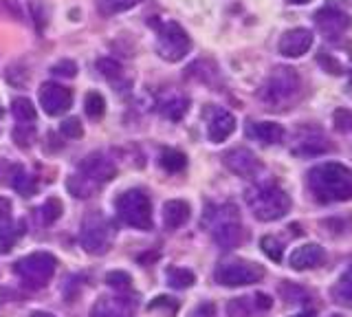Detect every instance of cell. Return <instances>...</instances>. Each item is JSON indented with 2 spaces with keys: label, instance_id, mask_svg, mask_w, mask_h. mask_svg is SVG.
I'll use <instances>...</instances> for the list:
<instances>
[{
  "label": "cell",
  "instance_id": "6da1fadb",
  "mask_svg": "<svg viewBox=\"0 0 352 317\" xmlns=\"http://www.w3.org/2000/svg\"><path fill=\"white\" fill-rule=\"evenodd\" d=\"M306 183L317 203L352 201V170L341 163H319L308 170Z\"/></svg>",
  "mask_w": 352,
  "mask_h": 317
},
{
  "label": "cell",
  "instance_id": "7a4b0ae2",
  "mask_svg": "<svg viewBox=\"0 0 352 317\" xmlns=\"http://www.w3.org/2000/svg\"><path fill=\"white\" fill-rule=\"evenodd\" d=\"M245 201L251 214L262 223L280 221L282 216L291 212V196L273 181H262L251 185L245 192Z\"/></svg>",
  "mask_w": 352,
  "mask_h": 317
},
{
  "label": "cell",
  "instance_id": "3957f363",
  "mask_svg": "<svg viewBox=\"0 0 352 317\" xmlns=\"http://www.w3.org/2000/svg\"><path fill=\"white\" fill-rule=\"evenodd\" d=\"M300 93H302V80L297 71L291 67H280L262 84L258 97L269 111H286V108H291L297 102Z\"/></svg>",
  "mask_w": 352,
  "mask_h": 317
},
{
  "label": "cell",
  "instance_id": "277c9868",
  "mask_svg": "<svg viewBox=\"0 0 352 317\" xmlns=\"http://www.w3.org/2000/svg\"><path fill=\"white\" fill-rule=\"evenodd\" d=\"M203 225L216 240L218 247L234 249L245 240V229L240 225V216L234 205H209L203 216Z\"/></svg>",
  "mask_w": 352,
  "mask_h": 317
},
{
  "label": "cell",
  "instance_id": "5b68a950",
  "mask_svg": "<svg viewBox=\"0 0 352 317\" xmlns=\"http://www.w3.org/2000/svg\"><path fill=\"white\" fill-rule=\"evenodd\" d=\"M115 174H117L115 163L108 157L97 155L95 152V155H88L82 161L80 174H75V177L69 179V190L73 196H77V199H86V196L93 194L95 188L108 183Z\"/></svg>",
  "mask_w": 352,
  "mask_h": 317
},
{
  "label": "cell",
  "instance_id": "8992f818",
  "mask_svg": "<svg viewBox=\"0 0 352 317\" xmlns=\"http://www.w3.org/2000/svg\"><path fill=\"white\" fill-rule=\"evenodd\" d=\"M55 269H58V260H55V256H51L49 251H36V254L20 258L14 265L18 280L31 291L47 287Z\"/></svg>",
  "mask_w": 352,
  "mask_h": 317
},
{
  "label": "cell",
  "instance_id": "52a82bcc",
  "mask_svg": "<svg viewBox=\"0 0 352 317\" xmlns=\"http://www.w3.org/2000/svg\"><path fill=\"white\" fill-rule=\"evenodd\" d=\"M115 234H117V229L113 227V223H110L104 214L91 212L82 223L80 243H82L84 251H88V254L102 256L110 249V245H113Z\"/></svg>",
  "mask_w": 352,
  "mask_h": 317
},
{
  "label": "cell",
  "instance_id": "ba28073f",
  "mask_svg": "<svg viewBox=\"0 0 352 317\" xmlns=\"http://www.w3.org/2000/svg\"><path fill=\"white\" fill-rule=\"evenodd\" d=\"M119 218L126 225L148 232L152 229V203L150 196L143 190H128L117 199L115 203Z\"/></svg>",
  "mask_w": 352,
  "mask_h": 317
},
{
  "label": "cell",
  "instance_id": "9c48e42d",
  "mask_svg": "<svg viewBox=\"0 0 352 317\" xmlns=\"http://www.w3.org/2000/svg\"><path fill=\"white\" fill-rule=\"evenodd\" d=\"M214 278L223 287H247V284H256L264 278V269L251 260L229 258L216 267Z\"/></svg>",
  "mask_w": 352,
  "mask_h": 317
},
{
  "label": "cell",
  "instance_id": "30bf717a",
  "mask_svg": "<svg viewBox=\"0 0 352 317\" xmlns=\"http://www.w3.org/2000/svg\"><path fill=\"white\" fill-rule=\"evenodd\" d=\"M157 25V23H154ZM192 49V40L185 34V29L176 23L157 25V53L168 62H181Z\"/></svg>",
  "mask_w": 352,
  "mask_h": 317
},
{
  "label": "cell",
  "instance_id": "8fae6325",
  "mask_svg": "<svg viewBox=\"0 0 352 317\" xmlns=\"http://www.w3.org/2000/svg\"><path fill=\"white\" fill-rule=\"evenodd\" d=\"M40 104L47 115L60 117L71 108L73 93H71V89H66V86H62L58 82H44L40 86Z\"/></svg>",
  "mask_w": 352,
  "mask_h": 317
},
{
  "label": "cell",
  "instance_id": "7c38bea8",
  "mask_svg": "<svg viewBox=\"0 0 352 317\" xmlns=\"http://www.w3.org/2000/svg\"><path fill=\"white\" fill-rule=\"evenodd\" d=\"M315 25L326 40H339L350 27V16L337 7H324L315 14Z\"/></svg>",
  "mask_w": 352,
  "mask_h": 317
},
{
  "label": "cell",
  "instance_id": "4fadbf2b",
  "mask_svg": "<svg viewBox=\"0 0 352 317\" xmlns=\"http://www.w3.org/2000/svg\"><path fill=\"white\" fill-rule=\"evenodd\" d=\"M328 150H333V144H330L328 137L319 128L297 130L295 146H293L295 155H300V157H317V155H324V152H328Z\"/></svg>",
  "mask_w": 352,
  "mask_h": 317
},
{
  "label": "cell",
  "instance_id": "5bb4252c",
  "mask_svg": "<svg viewBox=\"0 0 352 317\" xmlns=\"http://www.w3.org/2000/svg\"><path fill=\"white\" fill-rule=\"evenodd\" d=\"M223 163L227 166L229 172L238 174V177H242V179L256 177V174L262 170L260 159L253 155L251 150H247V148H234V150H229L227 155L223 157Z\"/></svg>",
  "mask_w": 352,
  "mask_h": 317
},
{
  "label": "cell",
  "instance_id": "9a60e30c",
  "mask_svg": "<svg viewBox=\"0 0 352 317\" xmlns=\"http://www.w3.org/2000/svg\"><path fill=\"white\" fill-rule=\"evenodd\" d=\"M313 31L308 29H291L280 38V53L284 58H302L313 47Z\"/></svg>",
  "mask_w": 352,
  "mask_h": 317
},
{
  "label": "cell",
  "instance_id": "2e32d148",
  "mask_svg": "<svg viewBox=\"0 0 352 317\" xmlns=\"http://www.w3.org/2000/svg\"><path fill=\"white\" fill-rule=\"evenodd\" d=\"M273 300L267 293H256L251 298H236L227 304V317H253V313L269 311Z\"/></svg>",
  "mask_w": 352,
  "mask_h": 317
},
{
  "label": "cell",
  "instance_id": "e0dca14e",
  "mask_svg": "<svg viewBox=\"0 0 352 317\" xmlns=\"http://www.w3.org/2000/svg\"><path fill=\"white\" fill-rule=\"evenodd\" d=\"M247 137L258 141L262 146H275V144H282L286 133H284V128L275 122H249Z\"/></svg>",
  "mask_w": 352,
  "mask_h": 317
},
{
  "label": "cell",
  "instance_id": "ac0fdd59",
  "mask_svg": "<svg viewBox=\"0 0 352 317\" xmlns=\"http://www.w3.org/2000/svg\"><path fill=\"white\" fill-rule=\"evenodd\" d=\"M324 260H326L324 247H319L315 243H308V245L297 247L291 254V267L295 271H308V269H315L319 265H324Z\"/></svg>",
  "mask_w": 352,
  "mask_h": 317
},
{
  "label": "cell",
  "instance_id": "d6986e66",
  "mask_svg": "<svg viewBox=\"0 0 352 317\" xmlns=\"http://www.w3.org/2000/svg\"><path fill=\"white\" fill-rule=\"evenodd\" d=\"M236 130V117L229 111H223V108H216L212 119L207 124V137L212 144H223V141Z\"/></svg>",
  "mask_w": 352,
  "mask_h": 317
},
{
  "label": "cell",
  "instance_id": "ffe728a7",
  "mask_svg": "<svg viewBox=\"0 0 352 317\" xmlns=\"http://www.w3.org/2000/svg\"><path fill=\"white\" fill-rule=\"evenodd\" d=\"M135 302L128 298H102L93 304L91 317H132Z\"/></svg>",
  "mask_w": 352,
  "mask_h": 317
},
{
  "label": "cell",
  "instance_id": "44dd1931",
  "mask_svg": "<svg viewBox=\"0 0 352 317\" xmlns=\"http://www.w3.org/2000/svg\"><path fill=\"white\" fill-rule=\"evenodd\" d=\"M190 221V205L185 201H168L163 205V225L165 229H179Z\"/></svg>",
  "mask_w": 352,
  "mask_h": 317
},
{
  "label": "cell",
  "instance_id": "7402d4cb",
  "mask_svg": "<svg viewBox=\"0 0 352 317\" xmlns=\"http://www.w3.org/2000/svg\"><path fill=\"white\" fill-rule=\"evenodd\" d=\"M22 234H25V223L22 221L14 223L11 218L0 221V254H9Z\"/></svg>",
  "mask_w": 352,
  "mask_h": 317
},
{
  "label": "cell",
  "instance_id": "603a6c76",
  "mask_svg": "<svg viewBox=\"0 0 352 317\" xmlns=\"http://www.w3.org/2000/svg\"><path fill=\"white\" fill-rule=\"evenodd\" d=\"M330 295L339 306H346V309H352V265L341 273L339 280L333 284L330 289Z\"/></svg>",
  "mask_w": 352,
  "mask_h": 317
},
{
  "label": "cell",
  "instance_id": "cb8c5ba5",
  "mask_svg": "<svg viewBox=\"0 0 352 317\" xmlns=\"http://www.w3.org/2000/svg\"><path fill=\"white\" fill-rule=\"evenodd\" d=\"M9 183H11V188H14L22 196H33V194L38 192L36 177H31V174L25 168H22V166H14V168H11Z\"/></svg>",
  "mask_w": 352,
  "mask_h": 317
},
{
  "label": "cell",
  "instance_id": "d4e9b609",
  "mask_svg": "<svg viewBox=\"0 0 352 317\" xmlns=\"http://www.w3.org/2000/svg\"><path fill=\"white\" fill-rule=\"evenodd\" d=\"M165 278H168V284L174 289H190L196 282L194 273L190 269H183V267H170L168 271H165Z\"/></svg>",
  "mask_w": 352,
  "mask_h": 317
},
{
  "label": "cell",
  "instance_id": "484cf974",
  "mask_svg": "<svg viewBox=\"0 0 352 317\" xmlns=\"http://www.w3.org/2000/svg\"><path fill=\"white\" fill-rule=\"evenodd\" d=\"M159 163H161V168H163V170H168V172L176 174V172L185 170V166H187V157L183 155V152H179V150L168 148V150H163V152H161Z\"/></svg>",
  "mask_w": 352,
  "mask_h": 317
},
{
  "label": "cell",
  "instance_id": "4316f807",
  "mask_svg": "<svg viewBox=\"0 0 352 317\" xmlns=\"http://www.w3.org/2000/svg\"><path fill=\"white\" fill-rule=\"evenodd\" d=\"M141 0H99L97 9L102 16H117V14H124L128 9L137 7Z\"/></svg>",
  "mask_w": 352,
  "mask_h": 317
},
{
  "label": "cell",
  "instance_id": "83f0119b",
  "mask_svg": "<svg viewBox=\"0 0 352 317\" xmlns=\"http://www.w3.org/2000/svg\"><path fill=\"white\" fill-rule=\"evenodd\" d=\"M62 210H64V205L60 199H55V196H51V199H47L42 205H40V210H38V216H40V223L44 225H51L55 223L58 218L62 216Z\"/></svg>",
  "mask_w": 352,
  "mask_h": 317
},
{
  "label": "cell",
  "instance_id": "f1b7e54d",
  "mask_svg": "<svg viewBox=\"0 0 352 317\" xmlns=\"http://www.w3.org/2000/svg\"><path fill=\"white\" fill-rule=\"evenodd\" d=\"M11 113H14V117L20 124H33L38 117L36 108H33V104L27 100V97H18V100H14V104H11Z\"/></svg>",
  "mask_w": 352,
  "mask_h": 317
},
{
  "label": "cell",
  "instance_id": "f546056e",
  "mask_svg": "<svg viewBox=\"0 0 352 317\" xmlns=\"http://www.w3.org/2000/svg\"><path fill=\"white\" fill-rule=\"evenodd\" d=\"M84 111L86 115L91 117V119H102L104 113H106V102H104V97L102 93H97V91H91L86 95V100H84Z\"/></svg>",
  "mask_w": 352,
  "mask_h": 317
},
{
  "label": "cell",
  "instance_id": "4dcf8cb0",
  "mask_svg": "<svg viewBox=\"0 0 352 317\" xmlns=\"http://www.w3.org/2000/svg\"><path fill=\"white\" fill-rule=\"evenodd\" d=\"M187 102L185 97H172L170 102H165L163 106H161V113L168 117V119H172V122H179V119L187 113Z\"/></svg>",
  "mask_w": 352,
  "mask_h": 317
},
{
  "label": "cell",
  "instance_id": "1f68e13d",
  "mask_svg": "<svg viewBox=\"0 0 352 317\" xmlns=\"http://www.w3.org/2000/svg\"><path fill=\"white\" fill-rule=\"evenodd\" d=\"M150 311H163L161 315L163 317H174L176 311H179V302H176L174 298H165V295H159V298H154L148 306Z\"/></svg>",
  "mask_w": 352,
  "mask_h": 317
},
{
  "label": "cell",
  "instance_id": "d6a6232c",
  "mask_svg": "<svg viewBox=\"0 0 352 317\" xmlns=\"http://www.w3.org/2000/svg\"><path fill=\"white\" fill-rule=\"evenodd\" d=\"M260 247L262 251L267 254L273 262H282V256H284V247L278 238H273V236H264L260 240Z\"/></svg>",
  "mask_w": 352,
  "mask_h": 317
},
{
  "label": "cell",
  "instance_id": "836d02e7",
  "mask_svg": "<svg viewBox=\"0 0 352 317\" xmlns=\"http://www.w3.org/2000/svg\"><path fill=\"white\" fill-rule=\"evenodd\" d=\"M108 287H113L115 291H130L132 289V278L126 271H110L106 276Z\"/></svg>",
  "mask_w": 352,
  "mask_h": 317
},
{
  "label": "cell",
  "instance_id": "e575fe53",
  "mask_svg": "<svg viewBox=\"0 0 352 317\" xmlns=\"http://www.w3.org/2000/svg\"><path fill=\"white\" fill-rule=\"evenodd\" d=\"M333 122L339 133H344V135L352 133V111H344V108H341V111H335Z\"/></svg>",
  "mask_w": 352,
  "mask_h": 317
},
{
  "label": "cell",
  "instance_id": "d590c367",
  "mask_svg": "<svg viewBox=\"0 0 352 317\" xmlns=\"http://www.w3.org/2000/svg\"><path fill=\"white\" fill-rule=\"evenodd\" d=\"M60 130H62V135H64V137H69V139H80V137L84 135L80 119H75V117H71V119H66V122H62Z\"/></svg>",
  "mask_w": 352,
  "mask_h": 317
},
{
  "label": "cell",
  "instance_id": "8d00e7d4",
  "mask_svg": "<svg viewBox=\"0 0 352 317\" xmlns=\"http://www.w3.org/2000/svg\"><path fill=\"white\" fill-rule=\"evenodd\" d=\"M97 69L102 71L106 78H119L121 75V64L115 62V60H110V58H102L97 62Z\"/></svg>",
  "mask_w": 352,
  "mask_h": 317
},
{
  "label": "cell",
  "instance_id": "74e56055",
  "mask_svg": "<svg viewBox=\"0 0 352 317\" xmlns=\"http://www.w3.org/2000/svg\"><path fill=\"white\" fill-rule=\"evenodd\" d=\"M55 75H62V78H75V73H77V67H75V62L71 60H62L58 62L55 67L51 69Z\"/></svg>",
  "mask_w": 352,
  "mask_h": 317
},
{
  "label": "cell",
  "instance_id": "f35d334b",
  "mask_svg": "<svg viewBox=\"0 0 352 317\" xmlns=\"http://www.w3.org/2000/svg\"><path fill=\"white\" fill-rule=\"evenodd\" d=\"M214 315H216V306L212 302H203L196 306L190 317H214Z\"/></svg>",
  "mask_w": 352,
  "mask_h": 317
},
{
  "label": "cell",
  "instance_id": "ab89813d",
  "mask_svg": "<svg viewBox=\"0 0 352 317\" xmlns=\"http://www.w3.org/2000/svg\"><path fill=\"white\" fill-rule=\"evenodd\" d=\"M11 218V203L7 199H0V221Z\"/></svg>",
  "mask_w": 352,
  "mask_h": 317
},
{
  "label": "cell",
  "instance_id": "60d3db41",
  "mask_svg": "<svg viewBox=\"0 0 352 317\" xmlns=\"http://www.w3.org/2000/svg\"><path fill=\"white\" fill-rule=\"evenodd\" d=\"M31 317H55V315H51V313H44V311H36Z\"/></svg>",
  "mask_w": 352,
  "mask_h": 317
},
{
  "label": "cell",
  "instance_id": "b9f144b4",
  "mask_svg": "<svg viewBox=\"0 0 352 317\" xmlns=\"http://www.w3.org/2000/svg\"><path fill=\"white\" fill-rule=\"evenodd\" d=\"M289 3H291V5H308L311 0H289Z\"/></svg>",
  "mask_w": 352,
  "mask_h": 317
},
{
  "label": "cell",
  "instance_id": "7bdbcfd3",
  "mask_svg": "<svg viewBox=\"0 0 352 317\" xmlns=\"http://www.w3.org/2000/svg\"><path fill=\"white\" fill-rule=\"evenodd\" d=\"M293 317H315V315L308 311V313H300V315H293Z\"/></svg>",
  "mask_w": 352,
  "mask_h": 317
},
{
  "label": "cell",
  "instance_id": "ee69618b",
  "mask_svg": "<svg viewBox=\"0 0 352 317\" xmlns=\"http://www.w3.org/2000/svg\"><path fill=\"white\" fill-rule=\"evenodd\" d=\"M350 89H352V75H350Z\"/></svg>",
  "mask_w": 352,
  "mask_h": 317
},
{
  "label": "cell",
  "instance_id": "f6af8a7d",
  "mask_svg": "<svg viewBox=\"0 0 352 317\" xmlns=\"http://www.w3.org/2000/svg\"><path fill=\"white\" fill-rule=\"evenodd\" d=\"M0 117H3V108H0Z\"/></svg>",
  "mask_w": 352,
  "mask_h": 317
},
{
  "label": "cell",
  "instance_id": "bcb514c9",
  "mask_svg": "<svg viewBox=\"0 0 352 317\" xmlns=\"http://www.w3.org/2000/svg\"><path fill=\"white\" fill-rule=\"evenodd\" d=\"M333 317H341V315H333Z\"/></svg>",
  "mask_w": 352,
  "mask_h": 317
}]
</instances>
